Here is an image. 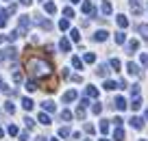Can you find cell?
Masks as SVG:
<instances>
[{
  "label": "cell",
  "instance_id": "obj_58",
  "mask_svg": "<svg viewBox=\"0 0 148 141\" xmlns=\"http://www.w3.org/2000/svg\"><path fill=\"white\" fill-rule=\"evenodd\" d=\"M52 141H57V139H52Z\"/></svg>",
  "mask_w": 148,
  "mask_h": 141
},
{
  "label": "cell",
  "instance_id": "obj_8",
  "mask_svg": "<svg viewBox=\"0 0 148 141\" xmlns=\"http://www.w3.org/2000/svg\"><path fill=\"white\" fill-rule=\"evenodd\" d=\"M107 39H109V33H107V31H102V28L94 33V41H98V44H100V41H107Z\"/></svg>",
  "mask_w": 148,
  "mask_h": 141
},
{
  "label": "cell",
  "instance_id": "obj_37",
  "mask_svg": "<svg viewBox=\"0 0 148 141\" xmlns=\"http://www.w3.org/2000/svg\"><path fill=\"white\" fill-rule=\"evenodd\" d=\"M22 122H24V126H26V128H28V130H31V128H33V126H35V119H31V117H24V119H22Z\"/></svg>",
  "mask_w": 148,
  "mask_h": 141
},
{
  "label": "cell",
  "instance_id": "obj_54",
  "mask_svg": "<svg viewBox=\"0 0 148 141\" xmlns=\"http://www.w3.org/2000/svg\"><path fill=\"white\" fill-rule=\"evenodd\" d=\"M76 2H81V0H72V5H76Z\"/></svg>",
  "mask_w": 148,
  "mask_h": 141
},
{
  "label": "cell",
  "instance_id": "obj_59",
  "mask_svg": "<svg viewBox=\"0 0 148 141\" xmlns=\"http://www.w3.org/2000/svg\"><path fill=\"white\" fill-rule=\"evenodd\" d=\"M0 80H2V78H0Z\"/></svg>",
  "mask_w": 148,
  "mask_h": 141
},
{
  "label": "cell",
  "instance_id": "obj_33",
  "mask_svg": "<svg viewBox=\"0 0 148 141\" xmlns=\"http://www.w3.org/2000/svg\"><path fill=\"white\" fill-rule=\"evenodd\" d=\"M124 41H126V35H124V33H122V31H120V33H116V44H120V46H122Z\"/></svg>",
  "mask_w": 148,
  "mask_h": 141
},
{
  "label": "cell",
  "instance_id": "obj_19",
  "mask_svg": "<svg viewBox=\"0 0 148 141\" xmlns=\"http://www.w3.org/2000/svg\"><path fill=\"white\" fill-rule=\"evenodd\" d=\"M116 22H118V26H120V28H126V26H129V18H126V15H118Z\"/></svg>",
  "mask_w": 148,
  "mask_h": 141
},
{
  "label": "cell",
  "instance_id": "obj_44",
  "mask_svg": "<svg viewBox=\"0 0 148 141\" xmlns=\"http://www.w3.org/2000/svg\"><path fill=\"white\" fill-rule=\"evenodd\" d=\"M85 132H87V135H94V132H96V128H94L92 124H85Z\"/></svg>",
  "mask_w": 148,
  "mask_h": 141
},
{
  "label": "cell",
  "instance_id": "obj_12",
  "mask_svg": "<svg viewBox=\"0 0 148 141\" xmlns=\"http://www.w3.org/2000/svg\"><path fill=\"white\" fill-rule=\"evenodd\" d=\"M59 50H61V52H70V50H72L70 39H61V41H59Z\"/></svg>",
  "mask_w": 148,
  "mask_h": 141
},
{
  "label": "cell",
  "instance_id": "obj_36",
  "mask_svg": "<svg viewBox=\"0 0 148 141\" xmlns=\"http://www.w3.org/2000/svg\"><path fill=\"white\" fill-rule=\"evenodd\" d=\"M100 132H102V135L109 132V122H107V119H102V122H100Z\"/></svg>",
  "mask_w": 148,
  "mask_h": 141
},
{
  "label": "cell",
  "instance_id": "obj_24",
  "mask_svg": "<svg viewBox=\"0 0 148 141\" xmlns=\"http://www.w3.org/2000/svg\"><path fill=\"white\" fill-rule=\"evenodd\" d=\"M72 67L74 69H83V61H81L79 57H72Z\"/></svg>",
  "mask_w": 148,
  "mask_h": 141
},
{
  "label": "cell",
  "instance_id": "obj_27",
  "mask_svg": "<svg viewBox=\"0 0 148 141\" xmlns=\"http://www.w3.org/2000/svg\"><path fill=\"white\" fill-rule=\"evenodd\" d=\"M83 61H85V63H94V61H96V54H94V52H85Z\"/></svg>",
  "mask_w": 148,
  "mask_h": 141
},
{
  "label": "cell",
  "instance_id": "obj_22",
  "mask_svg": "<svg viewBox=\"0 0 148 141\" xmlns=\"http://www.w3.org/2000/svg\"><path fill=\"white\" fill-rule=\"evenodd\" d=\"M44 9H46V13H50V15L57 13V5H55V2H46V5H44Z\"/></svg>",
  "mask_w": 148,
  "mask_h": 141
},
{
  "label": "cell",
  "instance_id": "obj_40",
  "mask_svg": "<svg viewBox=\"0 0 148 141\" xmlns=\"http://www.w3.org/2000/svg\"><path fill=\"white\" fill-rule=\"evenodd\" d=\"M74 115H76V117H79V119H85V106H79V109H76V113H74Z\"/></svg>",
  "mask_w": 148,
  "mask_h": 141
},
{
  "label": "cell",
  "instance_id": "obj_17",
  "mask_svg": "<svg viewBox=\"0 0 148 141\" xmlns=\"http://www.w3.org/2000/svg\"><path fill=\"white\" fill-rule=\"evenodd\" d=\"M85 98H98V89L94 85H89L87 89H85Z\"/></svg>",
  "mask_w": 148,
  "mask_h": 141
},
{
  "label": "cell",
  "instance_id": "obj_47",
  "mask_svg": "<svg viewBox=\"0 0 148 141\" xmlns=\"http://www.w3.org/2000/svg\"><path fill=\"white\" fill-rule=\"evenodd\" d=\"M131 93H133V96H139V85H133V87H131Z\"/></svg>",
  "mask_w": 148,
  "mask_h": 141
},
{
  "label": "cell",
  "instance_id": "obj_55",
  "mask_svg": "<svg viewBox=\"0 0 148 141\" xmlns=\"http://www.w3.org/2000/svg\"><path fill=\"white\" fill-rule=\"evenodd\" d=\"M146 119H148V109H146Z\"/></svg>",
  "mask_w": 148,
  "mask_h": 141
},
{
  "label": "cell",
  "instance_id": "obj_60",
  "mask_svg": "<svg viewBox=\"0 0 148 141\" xmlns=\"http://www.w3.org/2000/svg\"><path fill=\"white\" fill-rule=\"evenodd\" d=\"M87 141H89V139H87Z\"/></svg>",
  "mask_w": 148,
  "mask_h": 141
},
{
  "label": "cell",
  "instance_id": "obj_42",
  "mask_svg": "<svg viewBox=\"0 0 148 141\" xmlns=\"http://www.w3.org/2000/svg\"><path fill=\"white\" fill-rule=\"evenodd\" d=\"M18 37H20V33H18V31H13V33H9V35H7V39H9V41H15Z\"/></svg>",
  "mask_w": 148,
  "mask_h": 141
},
{
  "label": "cell",
  "instance_id": "obj_10",
  "mask_svg": "<svg viewBox=\"0 0 148 141\" xmlns=\"http://www.w3.org/2000/svg\"><path fill=\"white\" fill-rule=\"evenodd\" d=\"M96 74H98L100 78H107V76H109V65H107V63H100V65H98V69H96Z\"/></svg>",
  "mask_w": 148,
  "mask_h": 141
},
{
  "label": "cell",
  "instance_id": "obj_46",
  "mask_svg": "<svg viewBox=\"0 0 148 141\" xmlns=\"http://www.w3.org/2000/svg\"><path fill=\"white\" fill-rule=\"evenodd\" d=\"M139 61H142L144 67H148V54H142V57H139Z\"/></svg>",
  "mask_w": 148,
  "mask_h": 141
},
{
  "label": "cell",
  "instance_id": "obj_3",
  "mask_svg": "<svg viewBox=\"0 0 148 141\" xmlns=\"http://www.w3.org/2000/svg\"><path fill=\"white\" fill-rule=\"evenodd\" d=\"M5 59H18V50H15L13 46H9V48H5V50H0V61Z\"/></svg>",
  "mask_w": 148,
  "mask_h": 141
},
{
  "label": "cell",
  "instance_id": "obj_23",
  "mask_svg": "<svg viewBox=\"0 0 148 141\" xmlns=\"http://www.w3.org/2000/svg\"><path fill=\"white\" fill-rule=\"evenodd\" d=\"M137 33L144 37V39H148V24H139V26H137Z\"/></svg>",
  "mask_w": 148,
  "mask_h": 141
},
{
  "label": "cell",
  "instance_id": "obj_15",
  "mask_svg": "<svg viewBox=\"0 0 148 141\" xmlns=\"http://www.w3.org/2000/svg\"><path fill=\"white\" fill-rule=\"evenodd\" d=\"M113 139H116V141H124V139H126V135H124V130H122V126H118L116 130H113Z\"/></svg>",
  "mask_w": 148,
  "mask_h": 141
},
{
  "label": "cell",
  "instance_id": "obj_14",
  "mask_svg": "<svg viewBox=\"0 0 148 141\" xmlns=\"http://www.w3.org/2000/svg\"><path fill=\"white\" fill-rule=\"evenodd\" d=\"M20 102H22V109L24 111H33V106H35V102H33L31 98H22Z\"/></svg>",
  "mask_w": 148,
  "mask_h": 141
},
{
  "label": "cell",
  "instance_id": "obj_29",
  "mask_svg": "<svg viewBox=\"0 0 148 141\" xmlns=\"http://www.w3.org/2000/svg\"><path fill=\"white\" fill-rule=\"evenodd\" d=\"M7 15H9V13H7V9H5V11H0V28H5V26H7Z\"/></svg>",
  "mask_w": 148,
  "mask_h": 141
},
{
  "label": "cell",
  "instance_id": "obj_34",
  "mask_svg": "<svg viewBox=\"0 0 148 141\" xmlns=\"http://www.w3.org/2000/svg\"><path fill=\"white\" fill-rule=\"evenodd\" d=\"M70 37H72V41H74V44H79V41H81V33L76 31V28H74L72 33H70Z\"/></svg>",
  "mask_w": 148,
  "mask_h": 141
},
{
  "label": "cell",
  "instance_id": "obj_26",
  "mask_svg": "<svg viewBox=\"0 0 148 141\" xmlns=\"http://www.w3.org/2000/svg\"><path fill=\"white\" fill-rule=\"evenodd\" d=\"M109 67H113V69H116V72H120V67H122L120 59H111V61H109Z\"/></svg>",
  "mask_w": 148,
  "mask_h": 141
},
{
  "label": "cell",
  "instance_id": "obj_30",
  "mask_svg": "<svg viewBox=\"0 0 148 141\" xmlns=\"http://www.w3.org/2000/svg\"><path fill=\"white\" fill-rule=\"evenodd\" d=\"M92 113H94V115H100V113H102V104H100V102H94Z\"/></svg>",
  "mask_w": 148,
  "mask_h": 141
},
{
  "label": "cell",
  "instance_id": "obj_32",
  "mask_svg": "<svg viewBox=\"0 0 148 141\" xmlns=\"http://www.w3.org/2000/svg\"><path fill=\"white\" fill-rule=\"evenodd\" d=\"M59 28H61V31H68V28H70V20H68V18L59 20Z\"/></svg>",
  "mask_w": 148,
  "mask_h": 141
},
{
  "label": "cell",
  "instance_id": "obj_9",
  "mask_svg": "<svg viewBox=\"0 0 148 141\" xmlns=\"http://www.w3.org/2000/svg\"><path fill=\"white\" fill-rule=\"evenodd\" d=\"M76 96H79V93H76L74 89L65 91V93H63V102H65V104H70V102H74V100H76Z\"/></svg>",
  "mask_w": 148,
  "mask_h": 141
},
{
  "label": "cell",
  "instance_id": "obj_51",
  "mask_svg": "<svg viewBox=\"0 0 148 141\" xmlns=\"http://www.w3.org/2000/svg\"><path fill=\"white\" fill-rule=\"evenodd\" d=\"M2 137H5V128L0 126V139H2Z\"/></svg>",
  "mask_w": 148,
  "mask_h": 141
},
{
  "label": "cell",
  "instance_id": "obj_38",
  "mask_svg": "<svg viewBox=\"0 0 148 141\" xmlns=\"http://www.w3.org/2000/svg\"><path fill=\"white\" fill-rule=\"evenodd\" d=\"M72 117H74V115H72V111H63V113H61V119H63V122H70Z\"/></svg>",
  "mask_w": 148,
  "mask_h": 141
},
{
  "label": "cell",
  "instance_id": "obj_21",
  "mask_svg": "<svg viewBox=\"0 0 148 141\" xmlns=\"http://www.w3.org/2000/svg\"><path fill=\"white\" fill-rule=\"evenodd\" d=\"M131 109H133V111H139V109H142V98H139V96L133 98V102H131Z\"/></svg>",
  "mask_w": 148,
  "mask_h": 141
},
{
  "label": "cell",
  "instance_id": "obj_50",
  "mask_svg": "<svg viewBox=\"0 0 148 141\" xmlns=\"http://www.w3.org/2000/svg\"><path fill=\"white\" fill-rule=\"evenodd\" d=\"M20 2H22L24 7H31V2H33V0H20Z\"/></svg>",
  "mask_w": 148,
  "mask_h": 141
},
{
  "label": "cell",
  "instance_id": "obj_41",
  "mask_svg": "<svg viewBox=\"0 0 148 141\" xmlns=\"http://www.w3.org/2000/svg\"><path fill=\"white\" fill-rule=\"evenodd\" d=\"M13 80H15V82H18V85H20V82H22V80H24V76H22V72H13Z\"/></svg>",
  "mask_w": 148,
  "mask_h": 141
},
{
  "label": "cell",
  "instance_id": "obj_53",
  "mask_svg": "<svg viewBox=\"0 0 148 141\" xmlns=\"http://www.w3.org/2000/svg\"><path fill=\"white\" fill-rule=\"evenodd\" d=\"M98 141H109V139H107V137H102V139H98Z\"/></svg>",
  "mask_w": 148,
  "mask_h": 141
},
{
  "label": "cell",
  "instance_id": "obj_2",
  "mask_svg": "<svg viewBox=\"0 0 148 141\" xmlns=\"http://www.w3.org/2000/svg\"><path fill=\"white\" fill-rule=\"evenodd\" d=\"M31 24H33V20L28 18V15H20L18 18V33H20V37L26 35V33L31 31Z\"/></svg>",
  "mask_w": 148,
  "mask_h": 141
},
{
  "label": "cell",
  "instance_id": "obj_48",
  "mask_svg": "<svg viewBox=\"0 0 148 141\" xmlns=\"http://www.w3.org/2000/svg\"><path fill=\"white\" fill-rule=\"evenodd\" d=\"M81 80H83V78H81V74H74V76H72V82H81Z\"/></svg>",
  "mask_w": 148,
  "mask_h": 141
},
{
  "label": "cell",
  "instance_id": "obj_6",
  "mask_svg": "<svg viewBox=\"0 0 148 141\" xmlns=\"http://www.w3.org/2000/svg\"><path fill=\"white\" fill-rule=\"evenodd\" d=\"M129 5H131V11H133V15H142V11H144L142 0H131Z\"/></svg>",
  "mask_w": 148,
  "mask_h": 141
},
{
  "label": "cell",
  "instance_id": "obj_18",
  "mask_svg": "<svg viewBox=\"0 0 148 141\" xmlns=\"http://www.w3.org/2000/svg\"><path fill=\"white\" fill-rule=\"evenodd\" d=\"M37 122L44 124V126H48V124H50V115H48V113H39V115H37Z\"/></svg>",
  "mask_w": 148,
  "mask_h": 141
},
{
  "label": "cell",
  "instance_id": "obj_56",
  "mask_svg": "<svg viewBox=\"0 0 148 141\" xmlns=\"http://www.w3.org/2000/svg\"><path fill=\"white\" fill-rule=\"evenodd\" d=\"M0 44H2V35H0Z\"/></svg>",
  "mask_w": 148,
  "mask_h": 141
},
{
  "label": "cell",
  "instance_id": "obj_45",
  "mask_svg": "<svg viewBox=\"0 0 148 141\" xmlns=\"http://www.w3.org/2000/svg\"><path fill=\"white\" fill-rule=\"evenodd\" d=\"M26 89H28V91H37V85H35L33 80H28V82H26Z\"/></svg>",
  "mask_w": 148,
  "mask_h": 141
},
{
  "label": "cell",
  "instance_id": "obj_35",
  "mask_svg": "<svg viewBox=\"0 0 148 141\" xmlns=\"http://www.w3.org/2000/svg\"><path fill=\"white\" fill-rule=\"evenodd\" d=\"M5 111H7L9 115H13V113H15V106H13V102H5Z\"/></svg>",
  "mask_w": 148,
  "mask_h": 141
},
{
  "label": "cell",
  "instance_id": "obj_49",
  "mask_svg": "<svg viewBox=\"0 0 148 141\" xmlns=\"http://www.w3.org/2000/svg\"><path fill=\"white\" fill-rule=\"evenodd\" d=\"M18 137H20V141H28V135H26V132H22V135L18 132Z\"/></svg>",
  "mask_w": 148,
  "mask_h": 141
},
{
  "label": "cell",
  "instance_id": "obj_31",
  "mask_svg": "<svg viewBox=\"0 0 148 141\" xmlns=\"http://www.w3.org/2000/svg\"><path fill=\"white\" fill-rule=\"evenodd\" d=\"M7 132H9V135H11V137H18V132H20V128H18V126H15V124H11V126H9V128H7Z\"/></svg>",
  "mask_w": 148,
  "mask_h": 141
},
{
  "label": "cell",
  "instance_id": "obj_20",
  "mask_svg": "<svg viewBox=\"0 0 148 141\" xmlns=\"http://www.w3.org/2000/svg\"><path fill=\"white\" fill-rule=\"evenodd\" d=\"M100 9H102V13H105V15H109L111 11H113V7H111L109 0H102V7H100Z\"/></svg>",
  "mask_w": 148,
  "mask_h": 141
},
{
  "label": "cell",
  "instance_id": "obj_39",
  "mask_svg": "<svg viewBox=\"0 0 148 141\" xmlns=\"http://www.w3.org/2000/svg\"><path fill=\"white\" fill-rule=\"evenodd\" d=\"M63 15H65V18H74V9H72V7H65V9H63Z\"/></svg>",
  "mask_w": 148,
  "mask_h": 141
},
{
  "label": "cell",
  "instance_id": "obj_4",
  "mask_svg": "<svg viewBox=\"0 0 148 141\" xmlns=\"http://www.w3.org/2000/svg\"><path fill=\"white\" fill-rule=\"evenodd\" d=\"M35 24L39 28H44V31H50V28H52V22L48 18H44V15H35Z\"/></svg>",
  "mask_w": 148,
  "mask_h": 141
},
{
  "label": "cell",
  "instance_id": "obj_43",
  "mask_svg": "<svg viewBox=\"0 0 148 141\" xmlns=\"http://www.w3.org/2000/svg\"><path fill=\"white\" fill-rule=\"evenodd\" d=\"M70 135H72V132H70V128H61V130H59V137H70Z\"/></svg>",
  "mask_w": 148,
  "mask_h": 141
},
{
  "label": "cell",
  "instance_id": "obj_1",
  "mask_svg": "<svg viewBox=\"0 0 148 141\" xmlns=\"http://www.w3.org/2000/svg\"><path fill=\"white\" fill-rule=\"evenodd\" d=\"M26 69L33 78L37 80H46V78H52V72H55V65H52L50 59H44V57H26Z\"/></svg>",
  "mask_w": 148,
  "mask_h": 141
},
{
  "label": "cell",
  "instance_id": "obj_5",
  "mask_svg": "<svg viewBox=\"0 0 148 141\" xmlns=\"http://www.w3.org/2000/svg\"><path fill=\"white\" fill-rule=\"evenodd\" d=\"M83 13L89 15V18H96V7L92 5V0H85L83 2Z\"/></svg>",
  "mask_w": 148,
  "mask_h": 141
},
{
  "label": "cell",
  "instance_id": "obj_57",
  "mask_svg": "<svg viewBox=\"0 0 148 141\" xmlns=\"http://www.w3.org/2000/svg\"><path fill=\"white\" fill-rule=\"evenodd\" d=\"M139 141H146V139H139Z\"/></svg>",
  "mask_w": 148,
  "mask_h": 141
},
{
  "label": "cell",
  "instance_id": "obj_13",
  "mask_svg": "<svg viewBox=\"0 0 148 141\" xmlns=\"http://www.w3.org/2000/svg\"><path fill=\"white\" fill-rule=\"evenodd\" d=\"M131 126H133L135 130H142L144 128V119L142 117H131Z\"/></svg>",
  "mask_w": 148,
  "mask_h": 141
},
{
  "label": "cell",
  "instance_id": "obj_52",
  "mask_svg": "<svg viewBox=\"0 0 148 141\" xmlns=\"http://www.w3.org/2000/svg\"><path fill=\"white\" fill-rule=\"evenodd\" d=\"M35 141H46V137H42V135H39V137H37Z\"/></svg>",
  "mask_w": 148,
  "mask_h": 141
},
{
  "label": "cell",
  "instance_id": "obj_7",
  "mask_svg": "<svg viewBox=\"0 0 148 141\" xmlns=\"http://www.w3.org/2000/svg\"><path fill=\"white\" fill-rule=\"evenodd\" d=\"M126 69H129V74H131V76H139V74H142L139 65H137V63H133V61H131V63H126Z\"/></svg>",
  "mask_w": 148,
  "mask_h": 141
},
{
  "label": "cell",
  "instance_id": "obj_25",
  "mask_svg": "<svg viewBox=\"0 0 148 141\" xmlns=\"http://www.w3.org/2000/svg\"><path fill=\"white\" fill-rule=\"evenodd\" d=\"M44 111H46V113H55V111H57L55 102H44Z\"/></svg>",
  "mask_w": 148,
  "mask_h": 141
},
{
  "label": "cell",
  "instance_id": "obj_11",
  "mask_svg": "<svg viewBox=\"0 0 148 141\" xmlns=\"http://www.w3.org/2000/svg\"><path fill=\"white\" fill-rule=\"evenodd\" d=\"M113 106H116L118 111H124V109H126V106H129V104H126V100H124V98H122V96H118L116 100H113Z\"/></svg>",
  "mask_w": 148,
  "mask_h": 141
},
{
  "label": "cell",
  "instance_id": "obj_16",
  "mask_svg": "<svg viewBox=\"0 0 148 141\" xmlns=\"http://www.w3.org/2000/svg\"><path fill=\"white\" fill-rule=\"evenodd\" d=\"M137 48H139V41H137V39H131L129 44H126V50H129V54H133Z\"/></svg>",
  "mask_w": 148,
  "mask_h": 141
},
{
  "label": "cell",
  "instance_id": "obj_28",
  "mask_svg": "<svg viewBox=\"0 0 148 141\" xmlns=\"http://www.w3.org/2000/svg\"><path fill=\"white\" fill-rule=\"evenodd\" d=\"M102 87H105V91H113V89H118V85H116L113 80H105V85H102Z\"/></svg>",
  "mask_w": 148,
  "mask_h": 141
}]
</instances>
